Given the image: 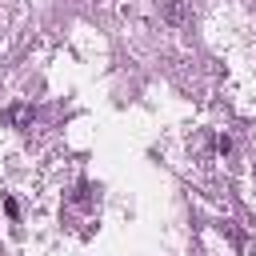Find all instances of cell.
<instances>
[{
  "mask_svg": "<svg viewBox=\"0 0 256 256\" xmlns=\"http://www.w3.org/2000/svg\"><path fill=\"white\" fill-rule=\"evenodd\" d=\"M164 20L180 28V24L188 20V8H184V0H164Z\"/></svg>",
  "mask_w": 256,
  "mask_h": 256,
  "instance_id": "1",
  "label": "cell"
},
{
  "mask_svg": "<svg viewBox=\"0 0 256 256\" xmlns=\"http://www.w3.org/2000/svg\"><path fill=\"white\" fill-rule=\"evenodd\" d=\"M8 120H12L16 128H28V124H32V104H12V108H8Z\"/></svg>",
  "mask_w": 256,
  "mask_h": 256,
  "instance_id": "2",
  "label": "cell"
}]
</instances>
